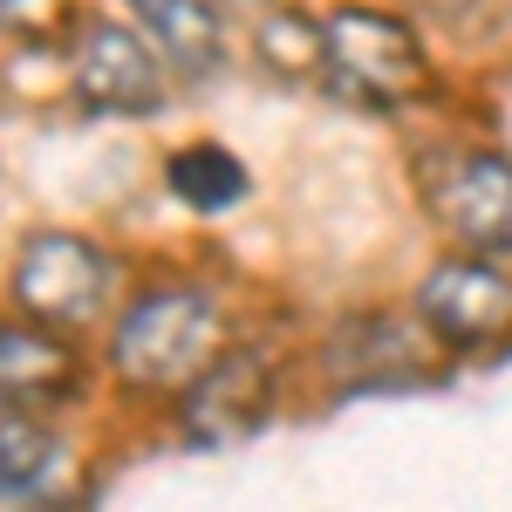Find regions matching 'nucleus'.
Returning a JSON list of instances; mask_svg holds the SVG:
<instances>
[{"label": "nucleus", "instance_id": "obj_1", "mask_svg": "<svg viewBox=\"0 0 512 512\" xmlns=\"http://www.w3.org/2000/svg\"><path fill=\"white\" fill-rule=\"evenodd\" d=\"M315 69L328 96L355 110H403L431 89V62L417 35L383 7H335L315 21Z\"/></svg>", "mask_w": 512, "mask_h": 512}, {"label": "nucleus", "instance_id": "obj_2", "mask_svg": "<svg viewBox=\"0 0 512 512\" xmlns=\"http://www.w3.org/2000/svg\"><path fill=\"white\" fill-rule=\"evenodd\" d=\"M226 321L212 308V294L198 287H158L144 301H130V315L117 321L110 342V369L137 390H185L198 369L219 355Z\"/></svg>", "mask_w": 512, "mask_h": 512}, {"label": "nucleus", "instance_id": "obj_3", "mask_svg": "<svg viewBox=\"0 0 512 512\" xmlns=\"http://www.w3.org/2000/svg\"><path fill=\"white\" fill-rule=\"evenodd\" d=\"M110 260L76 233H35L21 253H14V301L28 321H48V328H82L110 308Z\"/></svg>", "mask_w": 512, "mask_h": 512}, {"label": "nucleus", "instance_id": "obj_4", "mask_svg": "<svg viewBox=\"0 0 512 512\" xmlns=\"http://www.w3.org/2000/svg\"><path fill=\"white\" fill-rule=\"evenodd\" d=\"M417 315L437 335V349H492L512 335V274L485 253L437 260L417 287Z\"/></svg>", "mask_w": 512, "mask_h": 512}, {"label": "nucleus", "instance_id": "obj_5", "mask_svg": "<svg viewBox=\"0 0 512 512\" xmlns=\"http://www.w3.org/2000/svg\"><path fill=\"white\" fill-rule=\"evenodd\" d=\"M164 62L144 28L123 21H82L76 35V96L96 117H144L164 103Z\"/></svg>", "mask_w": 512, "mask_h": 512}, {"label": "nucleus", "instance_id": "obj_6", "mask_svg": "<svg viewBox=\"0 0 512 512\" xmlns=\"http://www.w3.org/2000/svg\"><path fill=\"white\" fill-rule=\"evenodd\" d=\"M267 410H274V369L253 349H233V355H212L192 383H185L178 431H185V444H198V451H226V444L260 431Z\"/></svg>", "mask_w": 512, "mask_h": 512}, {"label": "nucleus", "instance_id": "obj_7", "mask_svg": "<svg viewBox=\"0 0 512 512\" xmlns=\"http://www.w3.org/2000/svg\"><path fill=\"white\" fill-rule=\"evenodd\" d=\"M431 212L478 253H512V158L499 151H451L424 178Z\"/></svg>", "mask_w": 512, "mask_h": 512}, {"label": "nucleus", "instance_id": "obj_8", "mask_svg": "<svg viewBox=\"0 0 512 512\" xmlns=\"http://www.w3.org/2000/svg\"><path fill=\"white\" fill-rule=\"evenodd\" d=\"M437 342V335H431ZM431 342H417L403 321H355L328 342V369L349 383V390H403V383H431L437 355Z\"/></svg>", "mask_w": 512, "mask_h": 512}, {"label": "nucleus", "instance_id": "obj_9", "mask_svg": "<svg viewBox=\"0 0 512 512\" xmlns=\"http://www.w3.org/2000/svg\"><path fill=\"white\" fill-rule=\"evenodd\" d=\"M76 390V349L62 328H0V410H55Z\"/></svg>", "mask_w": 512, "mask_h": 512}, {"label": "nucleus", "instance_id": "obj_10", "mask_svg": "<svg viewBox=\"0 0 512 512\" xmlns=\"http://www.w3.org/2000/svg\"><path fill=\"white\" fill-rule=\"evenodd\" d=\"M130 28H144V41L158 48L178 76H212L226 62V28L212 0H123Z\"/></svg>", "mask_w": 512, "mask_h": 512}, {"label": "nucleus", "instance_id": "obj_11", "mask_svg": "<svg viewBox=\"0 0 512 512\" xmlns=\"http://www.w3.org/2000/svg\"><path fill=\"white\" fill-rule=\"evenodd\" d=\"M69 485V444L41 431L28 410L0 417V506H41Z\"/></svg>", "mask_w": 512, "mask_h": 512}, {"label": "nucleus", "instance_id": "obj_12", "mask_svg": "<svg viewBox=\"0 0 512 512\" xmlns=\"http://www.w3.org/2000/svg\"><path fill=\"white\" fill-rule=\"evenodd\" d=\"M164 185H171V198H185L192 212H226V205L246 198V164L233 151H219V144H185L164 164Z\"/></svg>", "mask_w": 512, "mask_h": 512}, {"label": "nucleus", "instance_id": "obj_13", "mask_svg": "<svg viewBox=\"0 0 512 512\" xmlns=\"http://www.w3.org/2000/svg\"><path fill=\"white\" fill-rule=\"evenodd\" d=\"M62 14H69V0H0V35L41 41L62 28Z\"/></svg>", "mask_w": 512, "mask_h": 512}]
</instances>
